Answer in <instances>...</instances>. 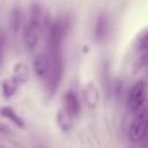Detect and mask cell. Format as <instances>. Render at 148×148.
<instances>
[{
  "instance_id": "cell-1",
  "label": "cell",
  "mask_w": 148,
  "mask_h": 148,
  "mask_svg": "<svg viewBox=\"0 0 148 148\" xmlns=\"http://www.w3.org/2000/svg\"><path fill=\"white\" fill-rule=\"evenodd\" d=\"M43 31V9L39 3L32 2L29 7L28 20L23 28V40L29 51H34Z\"/></svg>"
},
{
  "instance_id": "cell-2",
  "label": "cell",
  "mask_w": 148,
  "mask_h": 148,
  "mask_svg": "<svg viewBox=\"0 0 148 148\" xmlns=\"http://www.w3.org/2000/svg\"><path fill=\"white\" fill-rule=\"evenodd\" d=\"M44 24L46 27V44L49 53L59 52L67 28L66 21L62 17H58L54 21H47V23L43 21V25Z\"/></svg>"
},
{
  "instance_id": "cell-3",
  "label": "cell",
  "mask_w": 148,
  "mask_h": 148,
  "mask_svg": "<svg viewBox=\"0 0 148 148\" xmlns=\"http://www.w3.org/2000/svg\"><path fill=\"white\" fill-rule=\"evenodd\" d=\"M49 53V52H47ZM50 56V69L47 73V91L50 94H54L60 84V81L62 79V71H64V62L61 52H52L49 53Z\"/></svg>"
},
{
  "instance_id": "cell-4",
  "label": "cell",
  "mask_w": 148,
  "mask_h": 148,
  "mask_svg": "<svg viewBox=\"0 0 148 148\" xmlns=\"http://www.w3.org/2000/svg\"><path fill=\"white\" fill-rule=\"evenodd\" d=\"M147 97V84L143 80L136 81L130 89L127 96V108L132 112H138L143 108Z\"/></svg>"
},
{
  "instance_id": "cell-5",
  "label": "cell",
  "mask_w": 148,
  "mask_h": 148,
  "mask_svg": "<svg viewBox=\"0 0 148 148\" xmlns=\"http://www.w3.org/2000/svg\"><path fill=\"white\" fill-rule=\"evenodd\" d=\"M147 123H148V117H147V111L145 108L135 112L134 118L132 119L128 135L132 141H141L145 139L147 134Z\"/></svg>"
},
{
  "instance_id": "cell-6",
  "label": "cell",
  "mask_w": 148,
  "mask_h": 148,
  "mask_svg": "<svg viewBox=\"0 0 148 148\" xmlns=\"http://www.w3.org/2000/svg\"><path fill=\"white\" fill-rule=\"evenodd\" d=\"M111 31V24H110V16L105 12H101L95 22V38L97 42L103 43L108 39Z\"/></svg>"
},
{
  "instance_id": "cell-7",
  "label": "cell",
  "mask_w": 148,
  "mask_h": 148,
  "mask_svg": "<svg viewBox=\"0 0 148 148\" xmlns=\"http://www.w3.org/2000/svg\"><path fill=\"white\" fill-rule=\"evenodd\" d=\"M50 56L45 52H38L32 59L34 74L38 79H45L50 69Z\"/></svg>"
},
{
  "instance_id": "cell-8",
  "label": "cell",
  "mask_w": 148,
  "mask_h": 148,
  "mask_svg": "<svg viewBox=\"0 0 148 148\" xmlns=\"http://www.w3.org/2000/svg\"><path fill=\"white\" fill-rule=\"evenodd\" d=\"M62 108L73 117L75 118L81 110V103H80V98L79 95L76 92L75 89H68L65 94H64V105Z\"/></svg>"
},
{
  "instance_id": "cell-9",
  "label": "cell",
  "mask_w": 148,
  "mask_h": 148,
  "mask_svg": "<svg viewBox=\"0 0 148 148\" xmlns=\"http://www.w3.org/2000/svg\"><path fill=\"white\" fill-rule=\"evenodd\" d=\"M83 99L84 103L90 108V109H95L98 105L99 102V90L96 87L95 83L89 82L84 89H83Z\"/></svg>"
},
{
  "instance_id": "cell-10",
  "label": "cell",
  "mask_w": 148,
  "mask_h": 148,
  "mask_svg": "<svg viewBox=\"0 0 148 148\" xmlns=\"http://www.w3.org/2000/svg\"><path fill=\"white\" fill-rule=\"evenodd\" d=\"M57 123H58V126L60 127L61 131L68 132V131H71L72 127H73L74 118L61 106V108L58 110V113H57Z\"/></svg>"
},
{
  "instance_id": "cell-11",
  "label": "cell",
  "mask_w": 148,
  "mask_h": 148,
  "mask_svg": "<svg viewBox=\"0 0 148 148\" xmlns=\"http://www.w3.org/2000/svg\"><path fill=\"white\" fill-rule=\"evenodd\" d=\"M18 86L20 83L16 81L15 77H8V79H5L1 83V90H2V95L5 98H9L12 97L18 89Z\"/></svg>"
},
{
  "instance_id": "cell-12",
  "label": "cell",
  "mask_w": 148,
  "mask_h": 148,
  "mask_svg": "<svg viewBox=\"0 0 148 148\" xmlns=\"http://www.w3.org/2000/svg\"><path fill=\"white\" fill-rule=\"evenodd\" d=\"M13 77L16 79V81L21 84L24 83L29 77V71L24 62H17L15 64L13 68Z\"/></svg>"
},
{
  "instance_id": "cell-13",
  "label": "cell",
  "mask_w": 148,
  "mask_h": 148,
  "mask_svg": "<svg viewBox=\"0 0 148 148\" xmlns=\"http://www.w3.org/2000/svg\"><path fill=\"white\" fill-rule=\"evenodd\" d=\"M21 25H22V12L20 5H16L10 13V28L16 34L21 29Z\"/></svg>"
},
{
  "instance_id": "cell-14",
  "label": "cell",
  "mask_w": 148,
  "mask_h": 148,
  "mask_svg": "<svg viewBox=\"0 0 148 148\" xmlns=\"http://www.w3.org/2000/svg\"><path fill=\"white\" fill-rule=\"evenodd\" d=\"M0 113H1L5 118H7V119H9L10 121H13L16 126H18V127H23V126H24L23 119L15 112V110H14L13 108H10V106H3V108L0 110Z\"/></svg>"
},
{
  "instance_id": "cell-15",
  "label": "cell",
  "mask_w": 148,
  "mask_h": 148,
  "mask_svg": "<svg viewBox=\"0 0 148 148\" xmlns=\"http://www.w3.org/2000/svg\"><path fill=\"white\" fill-rule=\"evenodd\" d=\"M136 50L141 53L147 52V30H143L136 38Z\"/></svg>"
},
{
  "instance_id": "cell-16",
  "label": "cell",
  "mask_w": 148,
  "mask_h": 148,
  "mask_svg": "<svg viewBox=\"0 0 148 148\" xmlns=\"http://www.w3.org/2000/svg\"><path fill=\"white\" fill-rule=\"evenodd\" d=\"M5 42H6L5 35H3V32L0 30V64H1V61H2V56H3V51H5Z\"/></svg>"
},
{
  "instance_id": "cell-17",
  "label": "cell",
  "mask_w": 148,
  "mask_h": 148,
  "mask_svg": "<svg viewBox=\"0 0 148 148\" xmlns=\"http://www.w3.org/2000/svg\"><path fill=\"white\" fill-rule=\"evenodd\" d=\"M0 148H7L6 146H2V145H0Z\"/></svg>"
}]
</instances>
